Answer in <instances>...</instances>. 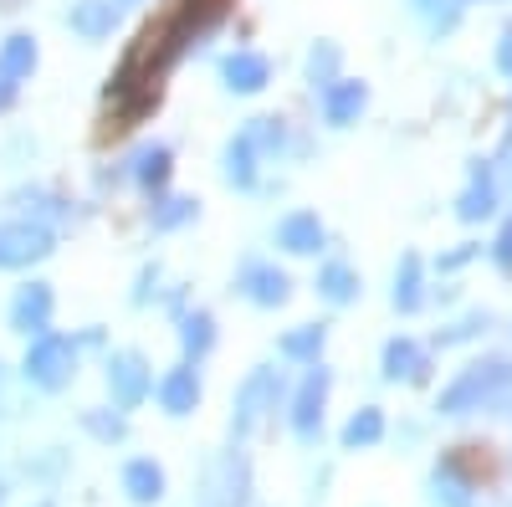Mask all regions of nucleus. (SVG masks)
<instances>
[{
    "label": "nucleus",
    "instance_id": "nucleus-28",
    "mask_svg": "<svg viewBox=\"0 0 512 507\" xmlns=\"http://www.w3.org/2000/svg\"><path fill=\"white\" fill-rule=\"evenodd\" d=\"M185 221H195V200H185V195L159 200V210H154V231H175V226H185Z\"/></svg>",
    "mask_w": 512,
    "mask_h": 507
},
{
    "label": "nucleus",
    "instance_id": "nucleus-22",
    "mask_svg": "<svg viewBox=\"0 0 512 507\" xmlns=\"http://www.w3.org/2000/svg\"><path fill=\"white\" fill-rule=\"evenodd\" d=\"M318 292L328 303H349L354 292H359V277H354V267L349 262H328L323 272H318Z\"/></svg>",
    "mask_w": 512,
    "mask_h": 507
},
{
    "label": "nucleus",
    "instance_id": "nucleus-3",
    "mask_svg": "<svg viewBox=\"0 0 512 507\" xmlns=\"http://www.w3.org/2000/svg\"><path fill=\"white\" fill-rule=\"evenodd\" d=\"M103 385H108V400H113V410H139L149 395H154V369H149V359L139 354V349H113L108 354V364H103Z\"/></svg>",
    "mask_w": 512,
    "mask_h": 507
},
{
    "label": "nucleus",
    "instance_id": "nucleus-5",
    "mask_svg": "<svg viewBox=\"0 0 512 507\" xmlns=\"http://www.w3.org/2000/svg\"><path fill=\"white\" fill-rule=\"evenodd\" d=\"M52 257V226L41 221H0V272H21Z\"/></svg>",
    "mask_w": 512,
    "mask_h": 507
},
{
    "label": "nucleus",
    "instance_id": "nucleus-24",
    "mask_svg": "<svg viewBox=\"0 0 512 507\" xmlns=\"http://www.w3.org/2000/svg\"><path fill=\"white\" fill-rule=\"evenodd\" d=\"M226 180L241 185V190L256 180V149H251L246 139H231V144H226Z\"/></svg>",
    "mask_w": 512,
    "mask_h": 507
},
{
    "label": "nucleus",
    "instance_id": "nucleus-23",
    "mask_svg": "<svg viewBox=\"0 0 512 507\" xmlns=\"http://www.w3.org/2000/svg\"><path fill=\"white\" fill-rule=\"evenodd\" d=\"M0 67L16 72V77H31V67H36V36H26V31L6 36V47H0Z\"/></svg>",
    "mask_w": 512,
    "mask_h": 507
},
{
    "label": "nucleus",
    "instance_id": "nucleus-4",
    "mask_svg": "<svg viewBox=\"0 0 512 507\" xmlns=\"http://www.w3.org/2000/svg\"><path fill=\"white\" fill-rule=\"evenodd\" d=\"M277 405H282V374L277 369H251L236 390V405H231V436H251Z\"/></svg>",
    "mask_w": 512,
    "mask_h": 507
},
{
    "label": "nucleus",
    "instance_id": "nucleus-12",
    "mask_svg": "<svg viewBox=\"0 0 512 507\" xmlns=\"http://www.w3.org/2000/svg\"><path fill=\"white\" fill-rule=\"evenodd\" d=\"M277 246L292 251V257H313V251L323 246V221L313 216V210H292V216L277 226Z\"/></svg>",
    "mask_w": 512,
    "mask_h": 507
},
{
    "label": "nucleus",
    "instance_id": "nucleus-20",
    "mask_svg": "<svg viewBox=\"0 0 512 507\" xmlns=\"http://www.w3.org/2000/svg\"><path fill=\"white\" fill-rule=\"evenodd\" d=\"M169 144H144L139 154H134V180L144 185V190H164L169 185Z\"/></svg>",
    "mask_w": 512,
    "mask_h": 507
},
{
    "label": "nucleus",
    "instance_id": "nucleus-39",
    "mask_svg": "<svg viewBox=\"0 0 512 507\" xmlns=\"http://www.w3.org/2000/svg\"><path fill=\"white\" fill-rule=\"evenodd\" d=\"M26 507H57L52 497H36V502H26Z\"/></svg>",
    "mask_w": 512,
    "mask_h": 507
},
{
    "label": "nucleus",
    "instance_id": "nucleus-25",
    "mask_svg": "<svg viewBox=\"0 0 512 507\" xmlns=\"http://www.w3.org/2000/svg\"><path fill=\"white\" fill-rule=\"evenodd\" d=\"M395 308H400V313H415V308H420V257H405V262H400V277H395Z\"/></svg>",
    "mask_w": 512,
    "mask_h": 507
},
{
    "label": "nucleus",
    "instance_id": "nucleus-9",
    "mask_svg": "<svg viewBox=\"0 0 512 507\" xmlns=\"http://www.w3.org/2000/svg\"><path fill=\"white\" fill-rule=\"evenodd\" d=\"M154 400H159L164 415H175V420L195 415V405H200V369H195L190 359L175 364V369H164L159 385H154Z\"/></svg>",
    "mask_w": 512,
    "mask_h": 507
},
{
    "label": "nucleus",
    "instance_id": "nucleus-6",
    "mask_svg": "<svg viewBox=\"0 0 512 507\" xmlns=\"http://www.w3.org/2000/svg\"><path fill=\"white\" fill-rule=\"evenodd\" d=\"M328 385H333L328 369H318V364H313V369L303 374V385H297V395H292V415H287V420H292V436H297V441H308V446L323 436V405H328Z\"/></svg>",
    "mask_w": 512,
    "mask_h": 507
},
{
    "label": "nucleus",
    "instance_id": "nucleus-7",
    "mask_svg": "<svg viewBox=\"0 0 512 507\" xmlns=\"http://www.w3.org/2000/svg\"><path fill=\"white\" fill-rule=\"evenodd\" d=\"M205 497H210V507H241L251 497V467H246V456L226 451V456L210 461V467H205Z\"/></svg>",
    "mask_w": 512,
    "mask_h": 507
},
{
    "label": "nucleus",
    "instance_id": "nucleus-29",
    "mask_svg": "<svg viewBox=\"0 0 512 507\" xmlns=\"http://www.w3.org/2000/svg\"><path fill=\"white\" fill-rule=\"evenodd\" d=\"M415 11L431 21V31H451L461 16V0H415Z\"/></svg>",
    "mask_w": 512,
    "mask_h": 507
},
{
    "label": "nucleus",
    "instance_id": "nucleus-17",
    "mask_svg": "<svg viewBox=\"0 0 512 507\" xmlns=\"http://www.w3.org/2000/svg\"><path fill=\"white\" fill-rule=\"evenodd\" d=\"M364 82H333L328 88V98H323V113H328V123L333 129H344V123H354L359 113H364Z\"/></svg>",
    "mask_w": 512,
    "mask_h": 507
},
{
    "label": "nucleus",
    "instance_id": "nucleus-32",
    "mask_svg": "<svg viewBox=\"0 0 512 507\" xmlns=\"http://www.w3.org/2000/svg\"><path fill=\"white\" fill-rule=\"evenodd\" d=\"M333 67H338V52H333V47H318V52L308 57V72H313V82H323V88H333V82H328Z\"/></svg>",
    "mask_w": 512,
    "mask_h": 507
},
{
    "label": "nucleus",
    "instance_id": "nucleus-30",
    "mask_svg": "<svg viewBox=\"0 0 512 507\" xmlns=\"http://www.w3.org/2000/svg\"><path fill=\"white\" fill-rule=\"evenodd\" d=\"M482 216H492V180L487 175L461 195V221H482Z\"/></svg>",
    "mask_w": 512,
    "mask_h": 507
},
{
    "label": "nucleus",
    "instance_id": "nucleus-27",
    "mask_svg": "<svg viewBox=\"0 0 512 507\" xmlns=\"http://www.w3.org/2000/svg\"><path fill=\"white\" fill-rule=\"evenodd\" d=\"M16 205H21V210H36V221H41V226L57 221V216H67L62 195H52V190H21V195H16Z\"/></svg>",
    "mask_w": 512,
    "mask_h": 507
},
{
    "label": "nucleus",
    "instance_id": "nucleus-10",
    "mask_svg": "<svg viewBox=\"0 0 512 507\" xmlns=\"http://www.w3.org/2000/svg\"><path fill=\"white\" fill-rule=\"evenodd\" d=\"M52 308H57L52 287H47V282H26V287H16V298H11V328H16L21 338L47 333V328H52Z\"/></svg>",
    "mask_w": 512,
    "mask_h": 507
},
{
    "label": "nucleus",
    "instance_id": "nucleus-18",
    "mask_svg": "<svg viewBox=\"0 0 512 507\" xmlns=\"http://www.w3.org/2000/svg\"><path fill=\"white\" fill-rule=\"evenodd\" d=\"M180 349H185V359H205L210 349H216V318H210L205 308L180 318Z\"/></svg>",
    "mask_w": 512,
    "mask_h": 507
},
{
    "label": "nucleus",
    "instance_id": "nucleus-15",
    "mask_svg": "<svg viewBox=\"0 0 512 507\" xmlns=\"http://www.w3.org/2000/svg\"><path fill=\"white\" fill-rule=\"evenodd\" d=\"M67 21H72L77 36L103 41V36L113 31V21H118V6H113V0H77V6L67 11Z\"/></svg>",
    "mask_w": 512,
    "mask_h": 507
},
{
    "label": "nucleus",
    "instance_id": "nucleus-33",
    "mask_svg": "<svg viewBox=\"0 0 512 507\" xmlns=\"http://www.w3.org/2000/svg\"><path fill=\"white\" fill-rule=\"evenodd\" d=\"M16 93H21V77H16V72H6V67H0V113H6V108L16 103Z\"/></svg>",
    "mask_w": 512,
    "mask_h": 507
},
{
    "label": "nucleus",
    "instance_id": "nucleus-13",
    "mask_svg": "<svg viewBox=\"0 0 512 507\" xmlns=\"http://www.w3.org/2000/svg\"><path fill=\"white\" fill-rule=\"evenodd\" d=\"M221 77H226L231 93H262L267 77H272V67H267L262 52H231V57L221 62Z\"/></svg>",
    "mask_w": 512,
    "mask_h": 507
},
{
    "label": "nucleus",
    "instance_id": "nucleus-1",
    "mask_svg": "<svg viewBox=\"0 0 512 507\" xmlns=\"http://www.w3.org/2000/svg\"><path fill=\"white\" fill-rule=\"evenodd\" d=\"M77 354H82V344L77 338H67V333H36V338H26V359H21V379L31 390H41V395H62L72 379H77Z\"/></svg>",
    "mask_w": 512,
    "mask_h": 507
},
{
    "label": "nucleus",
    "instance_id": "nucleus-19",
    "mask_svg": "<svg viewBox=\"0 0 512 507\" xmlns=\"http://www.w3.org/2000/svg\"><path fill=\"white\" fill-rule=\"evenodd\" d=\"M384 441V410L379 405H364L349 415L344 426V451H364V446H379Z\"/></svg>",
    "mask_w": 512,
    "mask_h": 507
},
{
    "label": "nucleus",
    "instance_id": "nucleus-16",
    "mask_svg": "<svg viewBox=\"0 0 512 507\" xmlns=\"http://www.w3.org/2000/svg\"><path fill=\"white\" fill-rule=\"evenodd\" d=\"M77 426L88 431L98 446H123V441H128V415H123V410H108V405L82 410V415H77Z\"/></svg>",
    "mask_w": 512,
    "mask_h": 507
},
{
    "label": "nucleus",
    "instance_id": "nucleus-21",
    "mask_svg": "<svg viewBox=\"0 0 512 507\" xmlns=\"http://www.w3.org/2000/svg\"><path fill=\"white\" fill-rule=\"evenodd\" d=\"M323 323H303V328H292L287 338H282V359H292V364H318V354H323Z\"/></svg>",
    "mask_w": 512,
    "mask_h": 507
},
{
    "label": "nucleus",
    "instance_id": "nucleus-26",
    "mask_svg": "<svg viewBox=\"0 0 512 507\" xmlns=\"http://www.w3.org/2000/svg\"><path fill=\"white\" fill-rule=\"evenodd\" d=\"M241 139H246L256 154H277L287 134H282V123H277V118H251V129H246Z\"/></svg>",
    "mask_w": 512,
    "mask_h": 507
},
{
    "label": "nucleus",
    "instance_id": "nucleus-14",
    "mask_svg": "<svg viewBox=\"0 0 512 507\" xmlns=\"http://www.w3.org/2000/svg\"><path fill=\"white\" fill-rule=\"evenodd\" d=\"M425 369H431V359H425V349L415 338H390L384 344V379H410V385H420Z\"/></svg>",
    "mask_w": 512,
    "mask_h": 507
},
{
    "label": "nucleus",
    "instance_id": "nucleus-40",
    "mask_svg": "<svg viewBox=\"0 0 512 507\" xmlns=\"http://www.w3.org/2000/svg\"><path fill=\"white\" fill-rule=\"evenodd\" d=\"M113 6H118V11H123V6H139V0H113Z\"/></svg>",
    "mask_w": 512,
    "mask_h": 507
},
{
    "label": "nucleus",
    "instance_id": "nucleus-36",
    "mask_svg": "<svg viewBox=\"0 0 512 507\" xmlns=\"http://www.w3.org/2000/svg\"><path fill=\"white\" fill-rule=\"evenodd\" d=\"M0 415H11V379H6V364H0Z\"/></svg>",
    "mask_w": 512,
    "mask_h": 507
},
{
    "label": "nucleus",
    "instance_id": "nucleus-2",
    "mask_svg": "<svg viewBox=\"0 0 512 507\" xmlns=\"http://www.w3.org/2000/svg\"><path fill=\"white\" fill-rule=\"evenodd\" d=\"M512 385V364L502 359H487V364H472V369H461L451 385L441 390V415H466V410H482L492 400H502V390Z\"/></svg>",
    "mask_w": 512,
    "mask_h": 507
},
{
    "label": "nucleus",
    "instance_id": "nucleus-35",
    "mask_svg": "<svg viewBox=\"0 0 512 507\" xmlns=\"http://www.w3.org/2000/svg\"><path fill=\"white\" fill-rule=\"evenodd\" d=\"M154 282H159V272H154V267H144V272H139V292H134V303H149Z\"/></svg>",
    "mask_w": 512,
    "mask_h": 507
},
{
    "label": "nucleus",
    "instance_id": "nucleus-8",
    "mask_svg": "<svg viewBox=\"0 0 512 507\" xmlns=\"http://www.w3.org/2000/svg\"><path fill=\"white\" fill-rule=\"evenodd\" d=\"M118 492L134 502V507H154V502H164L169 477H164V467H159L154 456H128L123 467H118Z\"/></svg>",
    "mask_w": 512,
    "mask_h": 507
},
{
    "label": "nucleus",
    "instance_id": "nucleus-34",
    "mask_svg": "<svg viewBox=\"0 0 512 507\" xmlns=\"http://www.w3.org/2000/svg\"><path fill=\"white\" fill-rule=\"evenodd\" d=\"M492 257H497V267H512V221L502 226V236H497V251H492Z\"/></svg>",
    "mask_w": 512,
    "mask_h": 507
},
{
    "label": "nucleus",
    "instance_id": "nucleus-31",
    "mask_svg": "<svg viewBox=\"0 0 512 507\" xmlns=\"http://www.w3.org/2000/svg\"><path fill=\"white\" fill-rule=\"evenodd\" d=\"M62 467H67L62 446H47V456H41V461H31V456H26V477H36L41 487H52V482L62 477Z\"/></svg>",
    "mask_w": 512,
    "mask_h": 507
},
{
    "label": "nucleus",
    "instance_id": "nucleus-37",
    "mask_svg": "<svg viewBox=\"0 0 512 507\" xmlns=\"http://www.w3.org/2000/svg\"><path fill=\"white\" fill-rule=\"evenodd\" d=\"M497 62H502V67H507V72H512V31H507V36H502V52H497Z\"/></svg>",
    "mask_w": 512,
    "mask_h": 507
},
{
    "label": "nucleus",
    "instance_id": "nucleus-11",
    "mask_svg": "<svg viewBox=\"0 0 512 507\" xmlns=\"http://www.w3.org/2000/svg\"><path fill=\"white\" fill-rule=\"evenodd\" d=\"M287 272H277L272 262H246L241 267V277H236V292L246 303H256V308H282L287 303Z\"/></svg>",
    "mask_w": 512,
    "mask_h": 507
},
{
    "label": "nucleus",
    "instance_id": "nucleus-38",
    "mask_svg": "<svg viewBox=\"0 0 512 507\" xmlns=\"http://www.w3.org/2000/svg\"><path fill=\"white\" fill-rule=\"evenodd\" d=\"M6 497H11V482H6V477H0V507H6Z\"/></svg>",
    "mask_w": 512,
    "mask_h": 507
}]
</instances>
